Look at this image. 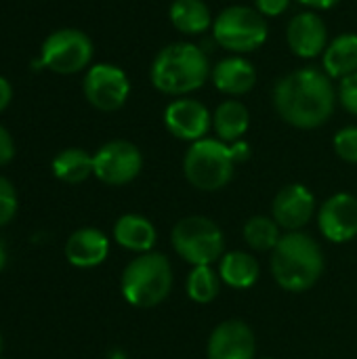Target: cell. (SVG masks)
Returning a JSON list of instances; mask_svg holds the SVG:
<instances>
[{
	"label": "cell",
	"instance_id": "obj_36",
	"mask_svg": "<svg viewBox=\"0 0 357 359\" xmlns=\"http://www.w3.org/2000/svg\"><path fill=\"white\" fill-rule=\"evenodd\" d=\"M263 359H274V358H263Z\"/></svg>",
	"mask_w": 357,
	"mask_h": 359
},
{
	"label": "cell",
	"instance_id": "obj_2",
	"mask_svg": "<svg viewBox=\"0 0 357 359\" xmlns=\"http://www.w3.org/2000/svg\"><path fill=\"white\" fill-rule=\"evenodd\" d=\"M210 76L206 53L191 42H173L158 50L149 67L156 90L170 97H185L204 86Z\"/></svg>",
	"mask_w": 357,
	"mask_h": 359
},
{
	"label": "cell",
	"instance_id": "obj_17",
	"mask_svg": "<svg viewBox=\"0 0 357 359\" xmlns=\"http://www.w3.org/2000/svg\"><path fill=\"white\" fill-rule=\"evenodd\" d=\"M210 76H213L215 88L227 97H242V95L250 93L257 84L255 65L240 55L225 57V59L217 61Z\"/></svg>",
	"mask_w": 357,
	"mask_h": 359
},
{
	"label": "cell",
	"instance_id": "obj_33",
	"mask_svg": "<svg viewBox=\"0 0 357 359\" xmlns=\"http://www.w3.org/2000/svg\"><path fill=\"white\" fill-rule=\"evenodd\" d=\"M303 6H309L311 11H328L332 6H337L341 0H299Z\"/></svg>",
	"mask_w": 357,
	"mask_h": 359
},
{
	"label": "cell",
	"instance_id": "obj_8",
	"mask_svg": "<svg viewBox=\"0 0 357 359\" xmlns=\"http://www.w3.org/2000/svg\"><path fill=\"white\" fill-rule=\"evenodd\" d=\"M93 53H95L93 40L84 32L76 27H63V29H55L42 42L40 65L55 74L69 76L90 65Z\"/></svg>",
	"mask_w": 357,
	"mask_h": 359
},
{
	"label": "cell",
	"instance_id": "obj_23",
	"mask_svg": "<svg viewBox=\"0 0 357 359\" xmlns=\"http://www.w3.org/2000/svg\"><path fill=\"white\" fill-rule=\"evenodd\" d=\"M53 175L69 185L84 183L93 175V156L80 147H67L55 156Z\"/></svg>",
	"mask_w": 357,
	"mask_h": 359
},
{
	"label": "cell",
	"instance_id": "obj_15",
	"mask_svg": "<svg viewBox=\"0 0 357 359\" xmlns=\"http://www.w3.org/2000/svg\"><path fill=\"white\" fill-rule=\"evenodd\" d=\"M288 48L301 59H314L324 55L328 46V27L316 11L297 13L286 27Z\"/></svg>",
	"mask_w": 357,
	"mask_h": 359
},
{
	"label": "cell",
	"instance_id": "obj_1",
	"mask_svg": "<svg viewBox=\"0 0 357 359\" xmlns=\"http://www.w3.org/2000/svg\"><path fill=\"white\" fill-rule=\"evenodd\" d=\"M274 107L286 124L301 130H314L332 118L337 88L324 69L301 67L276 82Z\"/></svg>",
	"mask_w": 357,
	"mask_h": 359
},
{
	"label": "cell",
	"instance_id": "obj_35",
	"mask_svg": "<svg viewBox=\"0 0 357 359\" xmlns=\"http://www.w3.org/2000/svg\"><path fill=\"white\" fill-rule=\"evenodd\" d=\"M0 353H2V334H0Z\"/></svg>",
	"mask_w": 357,
	"mask_h": 359
},
{
	"label": "cell",
	"instance_id": "obj_7",
	"mask_svg": "<svg viewBox=\"0 0 357 359\" xmlns=\"http://www.w3.org/2000/svg\"><path fill=\"white\" fill-rule=\"evenodd\" d=\"M175 252L189 265H213L221 261L225 242L219 225L208 217H185L181 219L170 233Z\"/></svg>",
	"mask_w": 357,
	"mask_h": 359
},
{
	"label": "cell",
	"instance_id": "obj_27",
	"mask_svg": "<svg viewBox=\"0 0 357 359\" xmlns=\"http://www.w3.org/2000/svg\"><path fill=\"white\" fill-rule=\"evenodd\" d=\"M19 208V198L15 191V185L0 175V227L8 225Z\"/></svg>",
	"mask_w": 357,
	"mask_h": 359
},
{
	"label": "cell",
	"instance_id": "obj_25",
	"mask_svg": "<svg viewBox=\"0 0 357 359\" xmlns=\"http://www.w3.org/2000/svg\"><path fill=\"white\" fill-rule=\"evenodd\" d=\"M221 292V278L219 271L213 269V265H200L194 267L187 276V297L194 303L206 305L213 303Z\"/></svg>",
	"mask_w": 357,
	"mask_h": 359
},
{
	"label": "cell",
	"instance_id": "obj_29",
	"mask_svg": "<svg viewBox=\"0 0 357 359\" xmlns=\"http://www.w3.org/2000/svg\"><path fill=\"white\" fill-rule=\"evenodd\" d=\"M290 6V0H255V8L263 17H280Z\"/></svg>",
	"mask_w": 357,
	"mask_h": 359
},
{
	"label": "cell",
	"instance_id": "obj_32",
	"mask_svg": "<svg viewBox=\"0 0 357 359\" xmlns=\"http://www.w3.org/2000/svg\"><path fill=\"white\" fill-rule=\"evenodd\" d=\"M11 101H13V86L4 76H0V114L11 105Z\"/></svg>",
	"mask_w": 357,
	"mask_h": 359
},
{
	"label": "cell",
	"instance_id": "obj_10",
	"mask_svg": "<svg viewBox=\"0 0 357 359\" xmlns=\"http://www.w3.org/2000/svg\"><path fill=\"white\" fill-rule=\"evenodd\" d=\"M86 101L99 111L120 109L130 95V80L124 69L112 63H95L88 67L82 84Z\"/></svg>",
	"mask_w": 357,
	"mask_h": 359
},
{
	"label": "cell",
	"instance_id": "obj_22",
	"mask_svg": "<svg viewBox=\"0 0 357 359\" xmlns=\"http://www.w3.org/2000/svg\"><path fill=\"white\" fill-rule=\"evenodd\" d=\"M219 278L229 288L246 290L259 280V263L252 255L242 250L225 252L219 261Z\"/></svg>",
	"mask_w": 357,
	"mask_h": 359
},
{
	"label": "cell",
	"instance_id": "obj_31",
	"mask_svg": "<svg viewBox=\"0 0 357 359\" xmlns=\"http://www.w3.org/2000/svg\"><path fill=\"white\" fill-rule=\"evenodd\" d=\"M229 147H231V156H234L236 164H242V162H246V160L250 158V145H248L246 141L240 139V141L231 143Z\"/></svg>",
	"mask_w": 357,
	"mask_h": 359
},
{
	"label": "cell",
	"instance_id": "obj_14",
	"mask_svg": "<svg viewBox=\"0 0 357 359\" xmlns=\"http://www.w3.org/2000/svg\"><path fill=\"white\" fill-rule=\"evenodd\" d=\"M314 212H316V198L301 183H290L282 187L271 204L274 221L286 231H301L311 221Z\"/></svg>",
	"mask_w": 357,
	"mask_h": 359
},
{
	"label": "cell",
	"instance_id": "obj_18",
	"mask_svg": "<svg viewBox=\"0 0 357 359\" xmlns=\"http://www.w3.org/2000/svg\"><path fill=\"white\" fill-rule=\"evenodd\" d=\"M114 240L130 252L145 255L156 246L158 233L149 219L141 215H122L114 225Z\"/></svg>",
	"mask_w": 357,
	"mask_h": 359
},
{
	"label": "cell",
	"instance_id": "obj_16",
	"mask_svg": "<svg viewBox=\"0 0 357 359\" xmlns=\"http://www.w3.org/2000/svg\"><path fill=\"white\" fill-rule=\"evenodd\" d=\"M109 255V240L101 229L82 227L76 229L65 242V259L78 269H93L101 265Z\"/></svg>",
	"mask_w": 357,
	"mask_h": 359
},
{
	"label": "cell",
	"instance_id": "obj_13",
	"mask_svg": "<svg viewBox=\"0 0 357 359\" xmlns=\"http://www.w3.org/2000/svg\"><path fill=\"white\" fill-rule=\"evenodd\" d=\"M318 225L328 242L345 244L357 236V198L351 194L330 196L318 215Z\"/></svg>",
	"mask_w": 357,
	"mask_h": 359
},
{
	"label": "cell",
	"instance_id": "obj_20",
	"mask_svg": "<svg viewBox=\"0 0 357 359\" xmlns=\"http://www.w3.org/2000/svg\"><path fill=\"white\" fill-rule=\"evenodd\" d=\"M248 126H250L248 107L238 99L223 101L213 114V128H215L217 137L227 145L240 141L246 135Z\"/></svg>",
	"mask_w": 357,
	"mask_h": 359
},
{
	"label": "cell",
	"instance_id": "obj_6",
	"mask_svg": "<svg viewBox=\"0 0 357 359\" xmlns=\"http://www.w3.org/2000/svg\"><path fill=\"white\" fill-rule=\"evenodd\" d=\"M267 21L265 17L244 4H234L223 8L213 21V38L215 42L234 53L244 55L261 48L267 40Z\"/></svg>",
	"mask_w": 357,
	"mask_h": 359
},
{
	"label": "cell",
	"instance_id": "obj_28",
	"mask_svg": "<svg viewBox=\"0 0 357 359\" xmlns=\"http://www.w3.org/2000/svg\"><path fill=\"white\" fill-rule=\"evenodd\" d=\"M339 101L345 111L351 116H357V72L343 78L339 84Z\"/></svg>",
	"mask_w": 357,
	"mask_h": 359
},
{
	"label": "cell",
	"instance_id": "obj_30",
	"mask_svg": "<svg viewBox=\"0 0 357 359\" xmlns=\"http://www.w3.org/2000/svg\"><path fill=\"white\" fill-rule=\"evenodd\" d=\"M15 158V141L11 133L0 124V166H6Z\"/></svg>",
	"mask_w": 357,
	"mask_h": 359
},
{
	"label": "cell",
	"instance_id": "obj_11",
	"mask_svg": "<svg viewBox=\"0 0 357 359\" xmlns=\"http://www.w3.org/2000/svg\"><path fill=\"white\" fill-rule=\"evenodd\" d=\"M166 130L181 141H200L213 126V114L198 99H175L164 109Z\"/></svg>",
	"mask_w": 357,
	"mask_h": 359
},
{
	"label": "cell",
	"instance_id": "obj_19",
	"mask_svg": "<svg viewBox=\"0 0 357 359\" xmlns=\"http://www.w3.org/2000/svg\"><path fill=\"white\" fill-rule=\"evenodd\" d=\"M322 69L332 80H343L357 72V34L337 36L322 55Z\"/></svg>",
	"mask_w": 357,
	"mask_h": 359
},
{
	"label": "cell",
	"instance_id": "obj_24",
	"mask_svg": "<svg viewBox=\"0 0 357 359\" xmlns=\"http://www.w3.org/2000/svg\"><path fill=\"white\" fill-rule=\"evenodd\" d=\"M280 225L274 221V217H250L244 223V240L246 244L257 252H269L280 242Z\"/></svg>",
	"mask_w": 357,
	"mask_h": 359
},
{
	"label": "cell",
	"instance_id": "obj_21",
	"mask_svg": "<svg viewBox=\"0 0 357 359\" xmlns=\"http://www.w3.org/2000/svg\"><path fill=\"white\" fill-rule=\"evenodd\" d=\"M173 27L185 36H198L213 27V15L204 0H175L168 8Z\"/></svg>",
	"mask_w": 357,
	"mask_h": 359
},
{
	"label": "cell",
	"instance_id": "obj_37",
	"mask_svg": "<svg viewBox=\"0 0 357 359\" xmlns=\"http://www.w3.org/2000/svg\"><path fill=\"white\" fill-rule=\"evenodd\" d=\"M0 359H6V358H0Z\"/></svg>",
	"mask_w": 357,
	"mask_h": 359
},
{
	"label": "cell",
	"instance_id": "obj_12",
	"mask_svg": "<svg viewBox=\"0 0 357 359\" xmlns=\"http://www.w3.org/2000/svg\"><path fill=\"white\" fill-rule=\"evenodd\" d=\"M257 339L252 328L242 320H227L219 324L206 345L208 359H255Z\"/></svg>",
	"mask_w": 357,
	"mask_h": 359
},
{
	"label": "cell",
	"instance_id": "obj_26",
	"mask_svg": "<svg viewBox=\"0 0 357 359\" xmlns=\"http://www.w3.org/2000/svg\"><path fill=\"white\" fill-rule=\"evenodd\" d=\"M335 151L343 162L357 164V126H345L335 135Z\"/></svg>",
	"mask_w": 357,
	"mask_h": 359
},
{
	"label": "cell",
	"instance_id": "obj_5",
	"mask_svg": "<svg viewBox=\"0 0 357 359\" xmlns=\"http://www.w3.org/2000/svg\"><path fill=\"white\" fill-rule=\"evenodd\" d=\"M236 170V160L231 147L221 139H200L189 145L183 158L185 179L200 191L223 189Z\"/></svg>",
	"mask_w": 357,
	"mask_h": 359
},
{
	"label": "cell",
	"instance_id": "obj_9",
	"mask_svg": "<svg viewBox=\"0 0 357 359\" xmlns=\"http://www.w3.org/2000/svg\"><path fill=\"white\" fill-rule=\"evenodd\" d=\"M141 149L124 139L107 141L93 156V175L105 185H126L141 175Z\"/></svg>",
	"mask_w": 357,
	"mask_h": 359
},
{
	"label": "cell",
	"instance_id": "obj_34",
	"mask_svg": "<svg viewBox=\"0 0 357 359\" xmlns=\"http://www.w3.org/2000/svg\"><path fill=\"white\" fill-rule=\"evenodd\" d=\"M6 263H8V252H6V246L0 242V271L6 267Z\"/></svg>",
	"mask_w": 357,
	"mask_h": 359
},
{
	"label": "cell",
	"instance_id": "obj_3",
	"mask_svg": "<svg viewBox=\"0 0 357 359\" xmlns=\"http://www.w3.org/2000/svg\"><path fill=\"white\" fill-rule=\"evenodd\" d=\"M271 273L286 292H305L314 288L324 273L320 244L303 231H288L271 250Z\"/></svg>",
	"mask_w": 357,
	"mask_h": 359
},
{
	"label": "cell",
	"instance_id": "obj_4",
	"mask_svg": "<svg viewBox=\"0 0 357 359\" xmlns=\"http://www.w3.org/2000/svg\"><path fill=\"white\" fill-rule=\"evenodd\" d=\"M173 288V267L162 252H145L133 259L120 278V290L128 305L151 309L166 301Z\"/></svg>",
	"mask_w": 357,
	"mask_h": 359
}]
</instances>
